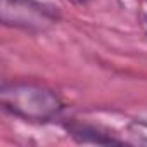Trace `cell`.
<instances>
[{"instance_id":"3957f363","label":"cell","mask_w":147,"mask_h":147,"mask_svg":"<svg viewBox=\"0 0 147 147\" xmlns=\"http://www.w3.org/2000/svg\"><path fill=\"white\" fill-rule=\"evenodd\" d=\"M66 130L69 135L80 144H97V145H111V144H123V140H118L114 137H109L102 131H99L94 126L82 125V123H69L66 125Z\"/></svg>"},{"instance_id":"6da1fadb","label":"cell","mask_w":147,"mask_h":147,"mask_svg":"<svg viewBox=\"0 0 147 147\" xmlns=\"http://www.w3.org/2000/svg\"><path fill=\"white\" fill-rule=\"evenodd\" d=\"M2 107L26 121H50L61 114L64 104L49 87L31 82H11L0 88Z\"/></svg>"},{"instance_id":"7a4b0ae2","label":"cell","mask_w":147,"mask_h":147,"mask_svg":"<svg viewBox=\"0 0 147 147\" xmlns=\"http://www.w3.org/2000/svg\"><path fill=\"white\" fill-rule=\"evenodd\" d=\"M2 23L5 26L23 28L30 31L47 30L59 21L55 7L42 4L38 0H2Z\"/></svg>"},{"instance_id":"277c9868","label":"cell","mask_w":147,"mask_h":147,"mask_svg":"<svg viewBox=\"0 0 147 147\" xmlns=\"http://www.w3.org/2000/svg\"><path fill=\"white\" fill-rule=\"evenodd\" d=\"M128 131L135 138V142L147 145V118H137V119H133L130 123V126H128Z\"/></svg>"},{"instance_id":"5b68a950","label":"cell","mask_w":147,"mask_h":147,"mask_svg":"<svg viewBox=\"0 0 147 147\" xmlns=\"http://www.w3.org/2000/svg\"><path fill=\"white\" fill-rule=\"evenodd\" d=\"M67 2L75 4V5H83V4H87V2H88V0H67Z\"/></svg>"}]
</instances>
